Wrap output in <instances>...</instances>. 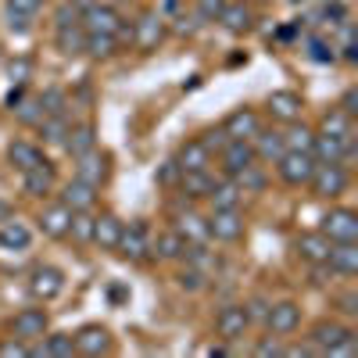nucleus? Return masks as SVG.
Here are the masks:
<instances>
[{"mask_svg": "<svg viewBox=\"0 0 358 358\" xmlns=\"http://www.w3.org/2000/svg\"><path fill=\"white\" fill-rule=\"evenodd\" d=\"M305 47H308V57H312V62H319V65H334V62H337L334 40H326V36H308Z\"/></svg>", "mask_w": 358, "mask_h": 358, "instance_id": "c03bdc74", "label": "nucleus"}, {"mask_svg": "<svg viewBox=\"0 0 358 358\" xmlns=\"http://www.w3.org/2000/svg\"><path fill=\"white\" fill-rule=\"evenodd\" d=\"M0 62H4V50H0Z\"/></svg>", "mask_w": 358, "mask_h": 358, "instance_id": "69168bd1", "label": "nucleus"}, {"mask_svg": "<svg viewBox=\"0 0 358 358\" xmlns=\"http://www.w3.org/2000/svg\"><path fill=\"white\" fill-rule=\"evenodd\" d=\"M176 283L183 287V290H190V294H197V290H204V287H208V276L201 273V268L187 265V268H179V273H176Z\"/></svg>", "mask_w": 358, "mask_h": 358, "instance_id": "de8ad7c7", "label": "nucleus"}, {"mask_svg": "<svg viewBox=\"0 0 358 358\" xmlns=\"http://www.w3.org/2000/svg\"><path fill=\"white\" fill-rule=\"evenodd\" d=\"M29 355V344L11 337V341H0V358H25Z\"/></svg>", "mask_w": 358, "mask_h": 358, "instance_id": "5fc2aeb1", "label": "nucleus"}, {"mask_svg": "<svg viewBox=\"0 0 358 358\" xmlns=\"http://www.w3.org/2000/svg\"><path fill=\"white\" fill-rule=\"evenodd\" d=\"M8 162H11V169L25 172V169H33V165L43 162V151H40L33 140H11L8 143Z\"/></svg>", "mask_w": 358, "mask_h": 358, "instance_id": "2f4dec72", "label": "nucleus"}, {"mask_svg": "<svg viewBox=\"0 0 358 358\" xmlns=\"http://www.w3.org/2000/svg\"><path fill=\"white\" fill-rule=\"evenodd\" d=\"M179 172H183V169L176 165V158H172V162H165V165H162V172H158V183H162V187L179 183Z\"/></svg>", "mask_w": 358, "mask_h": 358, "instance_id": "4d7b16f0", "label": "nucleus"}, {"mask_svg": "<svg viewBox=\"0 0 358 358\" xmlns=\"http://www.w3.org/2000/svg\"><path fill=\"white\" fill-rule=\"evenodd\" d=\"M11 334L18 337V341H40L43 334H47V312L43 308H22L18 315H15V322H11Z\"/></svg>", "mask_w": 358, "mask_h": 358, "instance_id": "6ab92c4d", "label": "nucleus"}, {"mask_svg": "<svg viewBox=\"0 0 358 358\" xmlns=\"http://www.w3.org/2000/svg\"><path fill=\"white\" fill-rule=\"evenodd\" d=\"M40 4H43V0H4V8L22 11V15H29V18H36V15H40Z\"/></svg>", "mask_w": 358, "mask_h": 358, "instance_id": "6e6d98bb", "label": "nucleus"}, {"mask_svg": "<svg viewBox=\"0 0 358 358\" xmlns=\"http://www.w3.org/2000/svg\"><path fill=\"white\" fill-rule=\"evenodd\" d=\"M108 172H111V165H108V155L104 151H86V155H79L76 158V179H83V183H90V187H104V179H108Z\"/></svg>", "mask_w": 358, "mask_h": 358, "instance_id": "4468645a", "label": "nucleus"}, {"mask_svg": "<svg viewBox=\"0 0 358 358\" xmlns=\"http://www.w3.org/2000/svg\"><path fill=\"white\" fill-rule=\"evenodd\" d=\"M233 183L241 187L244 194H262V190H265V169L255 162V165H248L244 172H236V176H233Z\"/></svg>", "mask_w": 358, "mask_h": 358, "instance_id": "79ce46f5", "label": "nucleus"}, {"mask_svg": "<svg viewBox=\"0 0 358 358\" xmlns=\"http://www.w3.org/2000/svg\"><path fill=\"white\" fill-rule=\"evenodd\" d=\"M165 36H169V18H162L158 11H143L133 22V40L129 43L136 50H143V54H151V50H158L165 43Z\"/></svg>", "mask_w": 358, "mask_h": 358, "instance_id": "f03ea898", "label": "nucleus"}, {"mask_svg": "<svg viewBox=\"0 0 358 358\" xmlns=\"http://www.w3.org/2000/svg\"><path fill=\"white\" fill-rule=\"evenodd\" d=\"M208 233L222 244H236L244 236V215L241 208H212L208 212Z\"/></svg>", "mask_w": 358, "mask_h": 358, "instance_id": "423d86ee", "label": "nucleus"}, {"mask_svg": "<svg viewBox=\"0 0 358 358\" xmlns=\"http://www.w3.org/2000/svg\"><path fill=\"white\" fill-rule=\"evenodd\" d=\"M122 22H126V18L118 15L115 8L101 4V0H97L90 11H83V29H86V33H108V36H115L118 29H122Z\"/></svg>", "mask_w": 358, "mask_h": 358, "instance_id": "a211bd4d", "label": "nucleus"}, {"mask_svg": "<svg viewBox=\"0 0 358 358\" xmlns=\"http://www.w3.org/2000/svg\"><path fill=\"white\" fill-rule=\"evenodd\" d=\"M76 337V355H90V358H97V355H111V334L104 330V326H97V322H90V326H83L79 334H72Z\"/></svg>", "mask_w": 358, "mask_h": 358, "instance_id": "2eb2a0df", "label": "nucleus"}, {"mask_svg": "<svg viewBox=\"0 0 358 358\" xmlns=\"http://www.w3.org/2000/svg\"><path fill=\"white\" fill-rule=\"evenodd\" d=\"M29 244H33V229H29L25 222H4L0 226V248L4 251H25Z\"/></svg>", "mask_w": 358, "mask_h": 358, "instance_id": "c9c22d12", "label": "nucleus"}, {"mask_svg": "<svg viewBox=\"0 0 358 358\" xmlns=\"http://www.w3.org/2000/svg\"><path fill=\"white\" fill-rule=\"evenodd\" d=\"M255 355H258V358H268V355H283V344H280L276 337H273V341H258Z\"/></svg>", "mask_w": 358, "mask_h": 358, "instance_id": "bf43d9fd", "label": "nucleus"}, {"mask_svg": "<svg viewBox=\"0 0 358 358\" xmlns=\"http://www.w3.org/2000/svg\"><path fill=\"white\" fill-rule=\"evenodd\" d=\"M172 229L183 236L187 244H208V241H212V233H208V215L194 212V208L176 212V215H172Z\"/></svg>", "mask_w": 358, "mask_h": 358, "instance_id": "9b49d317", "label": "nucleus"}, {"mask_svg": "<svg viewBox=\"0 0 358 358\" xmlns=\"http://www.w3.org/2000/svg\"><path fill=\"white\" fill-rule=\"evenodd\" d=\"M11 115H15V122H22V126H36L40 118H43V104H40V94H22L11 108H8Z\"/></svg>", "mask_w": 358, "mask_h": 358, "instance_id": "e433bc0d", "label": "nucleus"}, {"mask_svg": "<svg viewBox=\"0 0 358 358\" xmlns=\"http://www.w3.org/2000/svg\"><path fill=\"white\" fill-rule=\"evenodd\" d=\"M183 251H187V241L176 229H165V233L151 236V255L158 262H183Z\"/></svg>", "mask_w": 358, "mask_h": 358, "instance_id": "bb28decb", "label": "nucleus"}, {"mask_svg": "<svg viewBox=\"0 0 358 358\" xmlns=\"http://www.w3.org/2000/svg\"><path fill=\"white\" fill-rule=\"evenodd\" d=\"M219 162H222V172L233 179L236 172H244V169L255 165L258 158H255L251 140H226V143L219 147Z\"/></svg>", "mask_w": 358, "mask_h": 358, "instance_id": "f8f14e48", "label": "nucleus"}, {"mask_svg": "<svg viewBox=\"0 0 358 358\" xmlns=\"http://www.w3.org/2000/svg\"><path fill=\"white\" fill-rule=\"evenodd\" d=\"M33 129L43 136L47 147H62L65 136H69V118H65V111H62V115H43Z\"/></svg>", "mask_w": 358, "mask_h": 358, "instance_id": "72a5a7b5", "label": "nucleus"}, {"mask_svg": "<svg viewBox=\"0 0 358 358\" xmlns=\"http://www.w3.org/2000/svg\"><path fill=\"white\" fill-rule=\"evenodd\" d=\"M330 248H334V241H326V236L315 229V233H301L294 241V251L301 255L308 265H326V258H330Z\"/></svg>", "mask_w": 358, "mask_h": 358, "instance_id": "5701e85b", "label": "nucleus"}, {"mask_svg": "<svg viewBox=\"0 0 358 358\" xmlns=\"http://www.w3.org/2000/svg\"><path fill=\"white\" fill-rule=\"evenodd\" d=\"M118 233H122V219H118L115 212H101V215H94V244H97L101 251H115Z\"/></svg>", "mask_w": 358, "mask_h": 358, "instance_id": "cd10ccee", "label": "nucleus"}, {"mask_svg": "<svg viewBox=\"0 0 358 358\" xmlns=\"http://www.w3.org/2000/svg\"><path fill=\"white\" fill-rule=\"evenodd\" d=\"M54 43H57V50H62L65 57H79V54L86 50V29H83V22H79V25L57 29V33H54Z\"/></svg>", "mask_w": 358, "mask_h": 358, "instance_id": "f704fd0d", "label": "nucleus"}, {"mask_svg": "<svg viewBox=\"0 0 358 358\" xmlns=\"http://www.w3.org/2000/svg\"><path fill=\"white\" fill-rule=\"evenodd\" d=\"M162 18H172V15H179V11H183V0H162V4L155 8Z\"/></svg>", "mask_w": 358, "mask_h": 358, "instance_id": "e2e57ef3", "label": "nucleus"}, {"mask_svg": "<svg viewBox=\"0 0 358 358\" xmlns=\"http://www.w3.org/2000/svg\"><path fill=\"white\" fill-rule=\"evenodd\" d=\"M319 233L334 244L358 241V212H351V208H330V212L319 219Z\"/></svg>", "mask_w": 358, "mask_h": 358, "instance_id": "7ed1b4c3", "label": "nucleus"}, {"mask_svg": "<svg viewBox=\"0 0 358 358\" xmlns=\"http://www.w3.org/2000/svg\"><path fill=\"white\" fill-rule=\"evenodd\" d=\"M222 4H226V0H194V15H197V22H201V25H208V22H219Z\"/></svg>", "mask_w": 358, "mask_h": 358, "instance_id": "09e8293b", "label": "nucleus"}, {"mask_svg": "<svg viewBox=\"0 0 358 358\" xmlns=\"http://www.w3.org/2000/svg\"><path fill=\"white\" fill-rule=\"evenodd\" d=\"M79 22H83V15L76 11V4H72V0H57L54 25H57V29H65V25H79Z\"/></svg>", "mask_w": 358, "mask_h": 358, "instance_id": "8fccbe9b", "label": "nucleus"}, {"mask_svg": "<svg viewBox=\"0 0 358 358\" xmlns=\"http://www.w3.org/2000/svg\"><path fill=\"white\" fill-rule=\"evenodd\" d=\"M118 50V36H108V33H86V50L90 57H97V62H104V57H111Z\"/></svg>", "mask_w": 358, "mask_h": 358, "instance_id": "a19ab883", "label": "nucleus"}, {"mask_svg": "<svg viewBox=\"0 0 358 358\" xmlns=\"http://www.w3.org/2000/svg\"><path fill=\"white\" fill-rule=\"evenodd\" d=\"M319 133H330V136L348 140V136H355V118L348 111H341V108H330L322 115V122H319Z\"/></svg>", "mask_w": 358, "mask_h": 358, "instance_id": "4c0bfd02", "label": "nucleus"}, {"mask_svg": "<svg viewBox=\"0 0 358 358\" xmlns=\"http://www.w3.org/2000/svg\"><path fill=\"white\" fill-rule=\"evenodd\" d=\"M297 326H301V305L297 301H273L268 305V319H265V330H273L276 337H287V334H294Z\"/></svg>", "mask_w": 358, "mask_h": 358, "instance_id": "9d476101", "label": "nucleus"}, {"mask_svg": "<svg viewBox=\"0 0 358 358\" xmlns=\"http://www.w3.org/2000/svg\"><path fill=\"white\" fill-rule=\"evenodd\" d=\"M201 140H204L208 147H212V155H215V151H219V147H222V143H226L229 136H226V133H222V126H219V129H212V133H204Z\"/></svg>", "mask_w": 358, "mask_h": 358, "instance_id": "680f3d73", "label": "nucleus"}, {"mask_svg": "<svg viewBox=\"0 0 358 358\" xmlns=\"http://www.w3.org/2000/svg\"><path fill=\"white\" fill-rule=\"evenodd\" d=\"M36 222H40L43 236H54V241H62V236H69V226H72V208H65L62 201H57V204L43 208Z\"/></svg>", "mask_w": 358, "mask_h": 358, "instance_id": "393cba45", "label": "nucleus"}, {"mask_svg": "<svg viewBox=\"0 0 358 358\" xmlns=\"http://www.w3.org/2000/svg\"><path fill=\"white\" fill-rule=\"evenodd\" d=\"M208 201H212V208H241L244 190L226 176V179H215V187H212V194H208Z\"/></svg>", "mask_w": 358, "mask_h": 358, "instance_id": "58836bf2", "label": "nucleus"}, {"mask_svg": "<svg viewBox=\"0 0 358 358\" xmlns=\"http://www.w3.org/2000/svg\"><path fill=\"white\" fill-rule=\"evenodd\" d=\"M258 129H262V118H258L255 108H233L222 122V133L229 140H251Z\"/></svg>", "mask_w": 358, "mask_h": 358, "instance_id": "dca6fc26", "label": "nucleus"}, {"mask_svg": "<svg viewBox=\"0 0 358 358\" xmlns=\"http://www.w3.org/2000/svg\"><path fill=\"white\" fill-rule=\"evenodd\" d=\"M276 172H280V179H283L287 187L301 190V187H308V179L315 172V158L305 155V151H283L276 158Z\"/></svg>", "mask_w": 358, "mask_h": 358, "instance_id": "20e7f679", "label": "nucleus"}, {"mask_svg": "<svg viewBox=\"0 0 358 358\" xmlns=\"http://www.w3.org/2000/svg\"><path fill=\"white\" fill-rule=\"evenodd\" d=\"M69 236L76 244H94V212H72Z\"/></svg>", "mask_w": 358, "mask_h": 358, "instance_id": "37998d69", "label": "nucleus"}, {"mask_svg": "<svg viewBox=\"0 0 358 358\" xmlns=\"http://www.w3.org/2000/svg\"><path fill=\"white\" fill-rule=\"evenodd\" d=\"M268 305H273V301H268V297H248V301H244V315H248V326H265V319H268Z\"/></svg>", "mask_w": 358, "mask_h": 358, "instance_id": "49530a36", "label": "nucleus"}, {"mask_svg": "<svg viewBox=\"0 0 358 358\" xmlns=\"http://www.w3.org/2000/svg\"><path fill=\"white\" fill-rule=\"evenodd\" d=\"M179 194H183L187 201H208V194H212L215 187V176L208 169H194V172H179Z\"/></svg>", "mask_w": 358, "mask_h": 358, "instance_id": "412c9836", "label": "nucleus"}, {"mask_svg": "<svg viewBox=\"0 0 358 358\" xmlns=\"http://www.w3.org/2000/svg\"><path fill=\"white\" fill-rule=\"evenodd\" d=\"M351 155H355V136L341 140V136H330V133L315 129V143H312V158L315 162H348Z\"/></svg>", "mask_w": 358, "mask_h": 358, "instance_id": "ddd939ff", "label": "nucleus"}, {"mask_svg": "<svg viewBox=\"0 0 358 358\" xmlns=\"http://www.w3.org/2000/svg\"><path fill=\"white\" fill-rule=\"evenodd\" d=\"M176 165L183 169V172L208 169V165H212V147H208L201 136H197V140H187L183 147H179V155H176Z\"/></svg>", "mask_w": 358, "mask_h": 358, "instance_id": "a878e982", "label": "nucleus"}, {"mask_svg": "<svg viewBox=\"0 0 358 358\" xmlns=\"http://www.w3.org/2000/svg\"><path fill=\"white\" fill-rule=\"evenodd\" d=\"M172 22H176V25H172V33H176V36H194V33H197V25H201L197 15H187V11L172 15Z\"/></svg>", "mask_w": 358, "mask_h": 358, "instance_id": "603ef678", "label": "nucleus"}, {"mask_svg": "<svg viewBox=\"0 0 358 358\" xmlns=\"http://www.w3.org/2000/svg\"><path fill=\"white\" fill-rule=\"evenodd\" d=\"M62 147H65L72 158H79V155H86V151H94V147H97V129H94V122L69 126V136H65Z\"/></svg>", "mask_w": 358, "mask_h": 358, "instance_id": "7c9ffc66", "label": "nucleus"}, {"mask_svg": "<svg viewBox=\"0 0 358 358\" xmlns=\"http://www.w3.org/2000/svg\"><path fill=\"white\" fill-rule=\"evenodd\" d=\"M40 104H43V115H62L65 111V94H62V90H43V94H40Z\"/></svg>", "mask_w": 358, "mask_h": 358, "instance_id": "3c124183", "label": "nucleus"}, {"mask_svg": "<svg viewBox=\"0 0 358 358\" xmlns=\"http://www.w3.org/2000/svg\"><path fill=\"white\" fill-rule=\"evenodd\" d=\"M215 330L222 341H241L248 334V315H244V305H226L219 308L215 315Z\"/></svg>", "mask_w": 358, "mask_h": 358, "instance_id": "4be33fe9", "label": "nucleus"}, {"mask_svg": "<svg viewBox=\"0 0 358 358\" xmlns=\"http://www.w3.org/2000/svg\"><path fill=\"white\" fill-rule=\"evenodd\" d=\"M355 104H358V94H355V86H351V90H348V94L341 97V104H337V108H341V111H348V115L355 118V111H358Z\"/></svg>", "mask_w": 358, "mask_h": 358, "instance_id": "0e129e2a", "label": "nucleus"}, {"mask_svg": "<svg viewBox=\"0 0 358 358\" xmlns=\"http://www.w3.org/2000/svg\"><path fill=\"white\" fill-rule=\"evenodd\" d=\"M326 265H330V273H337V276H355V273H358V241L334 244Z\"/></svg>", "mask_w": 358, "mask_h": 358, "instance_id": "c85d7f7f", "label": "nucleus"}, {"mask_svg": "<svg viewBox=\"0 0 358 358\" xmlns=\"http://www.w3.org/2000/svg\"><path fill=\"white\" fill-rule=\"evenodd\" d=\"M312 143H315V129L305 126L301 118L287 126V133H283V147H287V151H305V155H312Z\"/></svg>", "mask_w": 358, "mask_h": 358, "instance_id": "ea45409f", "label": "nucleus"}, {"mask_svg": "<svg viewBox=\"0 0 358 358\" xmlns=\"http://www.w3.org/2000/svg\"><path fill=\"white\" fill-rule=\"evenodd\" d=\"M40 348H29V355H47V358H72L76 355V337L72 334H43Z\"/></svg>", "mask_w": 358, "mask_h": 358, "instance_id": "473e14b6", "label": "nucleus"}, {"mask_svg": "<svg viewBox=\"0 0 358 358\" xmlns=\"http://www.w3.org/2000/svg\"><path fill=\"white\" fill-rule=\"evenodd\" d=\"M33 22H36V18H29V15H22V11L4 8V25L11 29V33H29V29H33Z\"/></svg>", "mask_w": 358, "mask_h": 358, "instance_id": "864d4df0", "label": "nucleus"}, {"mask_svg": "<svg viewBox=\"0 0 358 358\" xmlns=\"http://www.w3.org/2000/svg\"><path fill=\"white\" fill-rule=\"evenodd\" d=\"M54 187H57V176H54V169L47 162H40V165L22 172V190L29 197H47V194H54Z\"/></svg>", "mask_w": 358, "mask_h": 358, "instance_id": "aec40b11", "label": "nucleus"}, {"mask_svg": "<svg viewBox=\"0 0 358 358\" xmlns=\"http://www.w3.org/2000/svg\"><path fill=\"white\" fill-rule=\"evenodd\" d=\"M29 79H33V57H25V54L8 57V83L11 86H25Z\"/></svg>", "mask_w": 358, "mask_h": 358, "instance_id": "a18cd8bd", "label": "nucleus"}, {"mask_svg": "<svg viewBox=\"0 0 358 358\" xmlns=\"http://www.w3.org/2000/svg\"><path fill=\"white\" fill-rule=\"evenodd\" d=\"M115 251L122 258H129V262H147L151 258V233H147V226L143 222H129V226L122 222V233H118Z\"/></svg>", "mask_w": 358, "mask_h": 358, "instance_id": "0eeeda50", "label": "nucleus"}, {"mask_svg": "<svg viewBox=\"0 0 358 358\" xmlns=\"http://www.w3.org/2000/svg\"><path fill=\"white\" fill-rule=\"evenodd\" d=\"M337 305H341V312H344V315H358V294H355V290L341 294V297H337Z\"/></svg>", "mask_w": 358, "mask_h": 358, "instance_id": "13d9d810", "label": "nucleus"}, {"mask_svg": "<svg viewBox=\"0 0 358 358\" xmlns=\"http://www.w3.org/2000/svg\"><path fill=\"white\" fill-rule=\"evenodd\" d=\"M348 337H355V330L348 322H341V319H319L312 330H308V341H312V348L319 351V355H330L337 344H344Z\"/></svg>", "mask_w": 358, "mask_h": 358, "instance_id": "6e6552de", "label": "nucleus"}, {"mask_svg": "<svg viewBox=\"0 0 358 358\" xmlns=\"http://www.w3.org/2000/svg\"><path fill=\"white\" fill-rule=\"evenodd\" d=\"M29 294L36 297V301H54V297L65 294V273L57 265H36L33 273H29Z\"/></svg>", "mask_w": 358, "mask_h": 358, "instance_id": "39448f33", "label": "nucleus"}, {"mask_svg": "<svg viewBox=\"0 0 358 358\" xmlns=\"http://www.w3.org/2000/svg\"><path fill=\"white\" fill-rule=\"evenodd\" d=\"M283 355H287V358H312V355H319V351H315L312 341H308V344H290V348H283Z\"/></svg>", "mask_w": 358, "mask_h": 358, "instance_id": "052dcab7", "label": "nucleus"}, {"mask_svg": "<svg viewBox=\"0 0 358 358\" xmlns=\"http://www.w3.org/2000/svg\"><path fill=\"white\" fill-rule=\"evenodd\" d=\"M219 25L226 29V33H233V36H244L248 29L255 25L251 4H248V0H226V4H222V15H219Z\"/></svg>", "mask_w": 358, "mask_h": 358, "instance_id": "f3484780", "label": "nucleus"}, {"mask_svg": "<svg viewBox=\"0 0 358 358\" xmlns=\"http://www.w3.org/2000/svg\"><path fill=\"white\" fill-rule=\"evenodd\" d=\"M251 147H255V158L258 162H273V165L287 151V147H283V133H276V129H258L251 136Z\"/></svg>", "mask_w": 358, "mask_h": 358, "instance_id": "c756f323", "label": "nucleus"}, {"mask_svg": "<svg viewBox=\"0 0 358 358\" xmlns=\"http://www.w3.org/2000/svg\"><path fill=\"white\" fill-rule=\"evenodd\" d=\"M348 169L344 162H315V172L308 179V190L312 197H322V201H337L344 190H348Z\"/></svg>", "mask_w": 358, "mask_h": 358, "instance_id": "f257e3e1", "label": "nucleus"}, {"mask_svg": "<svg viewBox=\"0 0 358 358\" xmlns=\"http://www.w3.org/2000/svg\"><path fill=\"white\" fill-rule=\"evenodd\" d=\"M265 111L273 115V122L290 126V122H297V118H301L305 101H301V94H294V90H273V94H268V101H265Z\"/></svg>", "mask_w": 358, "mask_h": 358, "instance_id": "1a4fd4ad", "label": "nucleus"}, {"mask_svg": "<svg viewBox=\"0 0 358 358\" xmlns=\"http://www.w3.org/2000/svg\"><path fill=\"white\" fill-rule=\"evenodd\" d=\"M62 204L72 208V212H94V204H97V187L83 183V179H69V183L62 187Z\"/></svg>", "mask_w": 358, "mask_h": 358, "instance_id": "b1692460", "label": "nucleus"}]
</instances>
